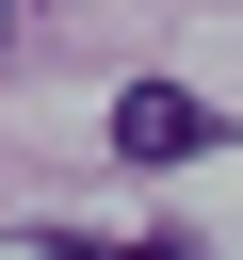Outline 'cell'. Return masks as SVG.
Instances as JSON below:
<instances>
[{"label": "cell", "instance_id": "3", "mask_svg": "<svg viewBox=\"0 0 243 260\" xmlns=\"http://www.w3.org/2000/svg\"><path fill=\"white\" fill-rule=\"evenodd\" d=\"M0 32H16V0H0Z\"/></svg>", "mask_w": 243, "mask_h": 260}, {"label": "cell", "instance_id": "2", "mask_svg": "<svg viewBox=\"0 0 243 260\" xmlns=\"http://www.w3.org/2000/svg\"><path fill=\"white\" fill-rule=\"evenodd\" d=\"M49 260H211V244H178V228H32Z\"/></svg>", "mask_w": 243, "mask_h": 260}, {"label": "cell", "instance_id": "1", "mask_svg": "<svg viewBox=\"0 0 243 260\" xmlns=\"http://www.w3.org/2000/svg\"><path fill=\"white\" fill-rule=\"evenodd\" d=\"M194 146H211V98L194 81H130L113 98V162H194Z\"/></svg>", "mask_w": 243, "mask_h": 260}]
</instances>
